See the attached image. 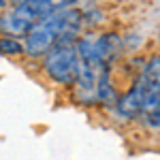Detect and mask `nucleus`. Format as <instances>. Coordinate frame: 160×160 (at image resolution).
Here are the masks:
<instances>
[{"mask_svg":"<svg viewBox=\"0 0 160 160\" xmlns=\"http://www.w3.org/2000/svg\"><path fill=\"white\" fill-rule=\"evenodd\" d=\"M79 68H81V62H79V56L75 49V43H71V41L56 43L51 51L43 58V71L56 83H64V86L75 83Z\"/></svg>","mask_w":160,"mask_h":160,"instance_id":"1","label":"nucleus"},{"mask_svg":"<svg viewBox=\"0 0 160 160\" xmlns=\"http://www.w3.org/2000/svg\"><path fill=\"white\" fill-rule=\"evenodd\" d=\"M56 43H58L56 34L49 30V26L43 22V24L32 26V30L26 34V38H24V53H28L30 58H41V56L45 58Z\"/></svg>","mask_w":160,"mask_h":160,"instance_id":"2","label":"nucleus"},{"mask_svg":"<svg viewBox=\"0 0 160 160\" xmlns=\"http://www.w3.org/2000/svg\"><path fill=\"white\" fill-rule=\"evenodd\" d=\"M60 9V4H53L49 0H28V2H17L13 7V11L28 19L30 24H43L45 19H49L53 13Z\"/></svg>","mask_w":160,"mask_h":160,"instance_id":"3","label":"nucleus"},{"mask_svg":"<svg viewBox=\"0 0 160 160\" xmlns=\"http://www.w3.org/2000/svg\"><path fill=\"white\" fill-rule=\"evenodd\" d=\"M96 47H98V56H100V60H102V64L109 66L113 60H118L122 56L126 43H124V38L118 32H105V34L98 37Z\"/></svg>","mask_w":160,"mask_h":160,"instance_id":"4","label":"nucleus"},{"mask_svg":"<svg viewBox=\"0 0 160 160\" xmlns=\"http://www.w3.org/2000/svg\"><path fill=\"white\" fill-rule=\"evenodd\" d=\"M115 109L120 113V118L124 120H132L139 113H143V102H141V92H139V86L132 81V86L128 88V92L124 94L122 98H118V105Z\"/></svg>","mask_w":160,"mask_h":160,"instance_id":"5","label":"nucleus"},{"mask_svg":"<svg viewBox=\"0 0 160 160\" xmlns=\"http://www.w3.org/2000/svg\"><path fill=\"white\" fill-rule=\"evenodd\" d=\"M32 26L28 19H24L22 15H17L15 11H9L4 13V15H0V32H2V37H26L30 30H32Z\"/></svg>","mask_w":160,"mask_h":160,"instance_id":"6","label":"nucleus"},{"mask_svg":"<svg viewBox=\"0 0 160 160\" xmlns=\"http://www.w3.org/2000/svg\"><path fill=\"white\" fill-rule=\"evenodd\" d=\"M0 53L2 56H22L24 53V43L11 37H0Z\"/></svg>","mask_w":160,"mask_h":160,"instance_id":"7","label":"nucleus"},{"mask_svg":"<svg viewBox=\"0 0 160 160\" xmlns=\"http://www.w3.org/2000/svg\"><path fill=\"white\" fill-rule=\"evenodd\" d=\"M145 122H148L149 128H156L158 130L160 128V107L154 111H149V113H145Z\"/></svg>","mask_w":160,"mask_h":160,"instance_id":"8","label":"nucleus"},{"mask_svg":"<svg viewBox=\"0 0 160 160\" xmlns=\"http://www.w3.org/2000/svg\"><path fill=\"white\" fill-rule=\"evenodd\" d=\"M2 7H7V2H4V0H0V9H2Z\"/></svg>","mask_w":160,"mask_h":160,"instance_id":"9","label":"nucleus"},{"mask_svg":"<svg viewBox=\"0 0 160 160\" xmlns=\"http://www.w3.org/2000/svg\"><path fill=\"white\" fill-rule=\"evenodd\" d=\"M158 43H160V32H158Z\"/></svg>","mask_w":160,"mask_h":160,"instance_id":"10","label":"nucleus"}]
</instances>
